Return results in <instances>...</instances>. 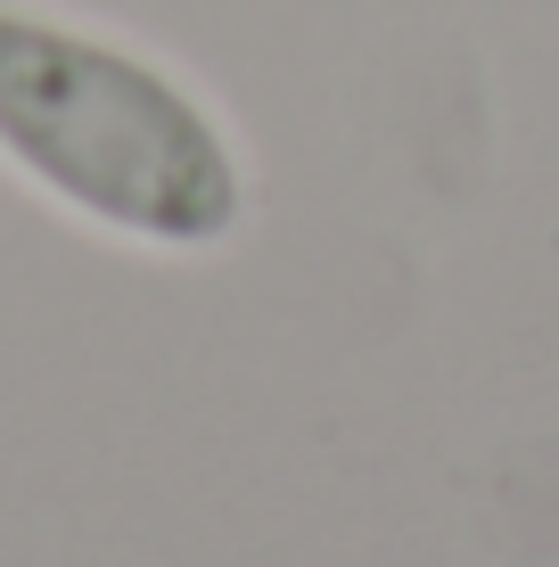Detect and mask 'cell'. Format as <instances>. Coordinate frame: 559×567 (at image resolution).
<instances>
[{
  "label": "cell",
  "instance_id": "6da1fadb",
  "mask_svg": "<svg viewBox=\"0 0 559 567\" xmlns=\"http://www.w3.org/2000/svg\"><path fill=\"white\" fill-rule=\"evenodd\" d=\"M0 165L132 247L206 256L247 223L222 115L165 58L0 0Z\"/></svg>",
  "mask_w": 559,
  "mask_h": 567
}]
</instances>
